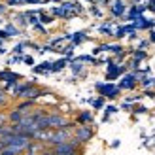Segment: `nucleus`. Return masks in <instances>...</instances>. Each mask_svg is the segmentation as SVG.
Returning <instances> with one entry per match:
<instances>
[{
	"label": "nucleus",
	"mask_w": 155,
	"mask_h": 155,
	"mask_svg": "<svg viewBox=\"0 0 155 155\" xmlns=\"http://www.w3.org/2000/svg\"><path fill=\"white\" fill-rule=\"evenodd\" d=\"M64 66H66V61L61 59V61H57V63H51V68H49V70H51V72H57V70H63Z\"/></svg>",
	"instance_id": "11"
},
{
	"label": "nucleus",
	"mask_w": 155,
	"mask_h": 155,
	"mask_svg": "<svg viewBox=\"0 0 155 155\" xmlns=\"http://www.w3.org/2000/svg\"><path fill=\"white\" fill-rule=\"evenodd\" d=\"M23 61H25L27 64H34V61H32V57H23Z\"/></svg>",
	"instance_id": "27"
},
{
	"label": "nucleus",
	"mask_w": 155,
	"mask_h": 155,
	"mask_svg": "<svg viewBox=\"0 0 155 155\" xmlns=\"http://www.w3.org/2000/svg\"><path fill=\"white\" fill-rule=\"evenodd\" d=\"M6 102H8V95H6L4 89H0V106H4Z\"/></svg>",
	"instance_id": "18"
},
{
	"label": "nucleus",
	"mask_w": 155,
	"mask_h": 155,
	"mask_svg": "<svg viewBox=\"0 0 155 155\" xmlns=\"http://www.w3.org/2000/svg\"><path fill=\"white\" fill-rule=\"evenodd\" d=\"M0 78H6V81L13 85V83L17 81L19 78H21V76H17V74H13V72H0Z\"/></svg>",
	"instance_id": "10"
},
{
	"label": "nucleus",
	"mask_w": 155,
	"mask_h": 155,
	"mask_svg": "<svg viewBox=\"0 0 155 155\" xmlns=\"http://www.w3.org/2000/svg\"><path fill=\"white\" fill-rule=\"evenodd\" d=\"M4 32H6L8 36H17V34H19V30L15 28L13 25H8V27H6V30H4Z\"/></svg>",
	"instance_id": "14"
},
{
	"label": "nucleus",
	"mask_w": 155,
	"mask_h": 155,
	"mask_svg": "<svg viewBox=\"0 0 155 155\" xmlns=\"http://www.w3.org/2000/svg\"><path fill=\"white\" fill-rule=\"evenodd\" d=\"M0 125H8V114L0 112Z\"/></svg>",
	"instance_id": "22"
},
{
	"label": "nucleus",
	"mask_w": 155,
	"mask_h": 155,
	"mask_svg": "<svg viewBox=\"0 0 155 155\" xmlns=\"http://www.w3.org/2000/svg\"><path fill=\"white\" fill-rule=\"evenodd\" d=\"M148 8H150V10H153V12H155V0H151V2H150V6H148Z\"/></svg>",
	"instance_id": "29"
},
{
	"label": "nucleus",
	"mask_w": 155,
	"mask_h": 155,
	"mask_svg": "<svg viewBox=\"0 0 155 155\" xmlns=\"http://www.w3.org/2000/svg\"><path fill=\"white\" fill-rule=\"evenodd\" d=\"M123 12H125V4H123L121 0H115L114 6H112V13L114 15H123Z\"/></svg>",
	"instance_id": "9"
},
{
	"label": "nucleus",
	"mask_w": 155,
	"mask_h": 155,
	"mask_svg": "<svg viewBox=\"0 0 155 155\" xmlns=\"http://www.w3.org/2000/svg\"><path fill=\"white\" fill-rule=\"evenodd\" d=\"M25 45H27V44H19L17 48H15V53H21L23 49H25Z\"/></svg>",
	"instance_id": "26"
},
{
	"label": "nucleus",
	"mask_w": 155,
	"mask_h": 155,
	"mask_svg": "<svg viewBox=\"0 0 155 155\" xmlns=\"http://www.w3.org/2000/svg\"><path fill=\"white\" fill-rule=\"evenodd\" d=\"M51 151L55 153V155H80L81 146L78 144V142H74V140H68V142H63V144L53 146Z\"/></svg>",
	"instance_id": "2"
},
{
	"label": "nucleus",
	"mask_w": 155,
	"mask_h": 155,
	"mask_svg": "<svg viewBox=\"0 0 155 155\" xmlns=\"http://www.w3.org/2000/svg\"><path fill=\"white\" fill-rule=\"evenodd\" d=\"M93 106H95V108H102L104 106V98H97L95 102H93Z\"/></svg>",
	"instance_id": "24"
},
{
	"label": "nucleus",
	"mask_w": 155,
	"mask_h": 155,
	"mask_svg": "<svg viewBox=\"0 0 155 155\" xmlns=\"http://www.w3.org/2000/svg\"><path fill=\"white\" fill-rule=\"evenodd\" d=\"M0 140H2V144L8 146V148H15L19 153H23L30 144H32V140H30L28 136H25V134H17V133H12V134H8V136H2Z\"/></svg>",
	"instance_id": "1"
},
{
	"label": "nucleus",
	"mask_w": 155,
	"mask_h": 155,
	"mask_svg": "<svg viewBox=\"0 0 155 155\" xmlns=\"http://www.w3.org/2000/svg\"><path fill=\"white\" fill-rule=\"evenodd\" d=\"M150 27H153V21H148L142 15L134 19V28H150Z\"/></svg>",
	"instance_id": "8"
},
{
	"label": "nucleus",
	"mask_w": 155,
	"mask_h": 155,
	"mask_svg": "<svg viewBox=\"0 0 155 155\" xmlns=\"http://www.w3.org/2000/svg\"><path fill=\"white\" fill-rule=\"evenodd\" d=\"M4 148V144H2V140H0V150H2Z\"/></svg>",
	"instance_id": "33"
},
{
	"label": "nucleus",
	"mask_w": 155,
	"mask_h": 155,
	"mask_svg": "<svg viewBox=\"0 0 155 155\" xmlns=\"http://www.w3.org/2000/svg\"><path fill=\"white\" fill-rule=\"evenodd\" d=\"M115 112H117V108H115V106H108V108H106V115H104V119H108V115H110V114H115Z\"/></svg>",
	"instance_id": "21"
},
{
	"label": "nucleus",
	"mask_w": 155,
	"mask_h": 155,
	"mask_svg": "<svg viewBox=\"0 0 155 155\" xmlns=\"http://www.w3.org/2000/svg\"><path fill=\"white\" fill-rule=\"evenodd\" d=\"M0 155H21L15 148H8V146H4L2 150H0Z\"/></svg>",
	"instance_id": "13"
},
{
	"label": "nucleus",
	"mask_w": 155,
	"mask_h": 155,
	"mask_svg": "<svg viewBox=\"0 0 155 155\" xmlns=\"http://www.w3.org/2000/svg\"><path fill=\"white\" fill-rule=\"evenodd\" d=\"M4 10H6V8H4V6H0V13H2V12H4Z\"/></svg>",
	"instance_id": "32"
},
{
	"label": "nucleus",
	"mask_w": 155,
	"mask_h": 155,
	"mask_svg": "<svg viewBox=\"0 0 155 155\" xmlns=\"http://www.w3.org/2000/svg\"><path fill=\"white\" fill-rule=\"evenodd\" d=\"M23 117H25V114H23L21 110H17V108H15L13 112H10V114H8V121H10L12 125H13V123H19Z\"/></svg>",
	"instance_id": "7"
},
{
	"label": "nucleus",
	"mask_w": 155,
	"mask_h": 155,
	"mask_svg": "<svg viewBox=\"0 0 155 155\" xmlns=\"http://www.w3.org/2000/svg\"><path fill=\"white\" fill-rule=\"evenodd\" d=\"M78 121H80L81 125H85V123H91V121H93V115H91L89 112H81L80 117H78Z\"/></svg>",
	"instance_id": "12"
},
{
	"label": "nucleus",
	"mask_w": 155,
	"mask_h": 155,
	"mask_svg": "<svg viewBox=\"0 0 155 155\" xmlns=\"http://www.w3.org/2000/svg\"><path fill=\"white\" fill-rule=\"evenodd\" d=\"M97 91L100 93L102 97H110V98H115L119 95V87L117 85H112V83H97Z\"/></svg>",
	"instance_id": "5"
},
{
	"label": "nucleus",
	"mask_w": 155,
	"mask_h": 155,
	"mask_svg": "<svg viewBox=\"0 0 155 155\" xmlns=\"http://www.w3.org/2000/svg\"><path fill=\"white\" fill-rule=\"evenodd\" d=\"M2 51H4V49H2V40H0V53H2Z\"/></svg>",
	"instance_id": "31"
},
{
	"label": "nucleus",
	"mask_w": 155,
	"mask_h": 155,
	"mask_svg": "<svg viewBox=\"0 0 155 155\" xmlns=\"http://www.w3.org/2000/svg\"><path fill=\"white\" fill-rule=\"evenodd\" d=\"M38 15H40V19H38V21H42V23H53V17H51V15H45V13H42V12H38Z\"/></svg>",
	"instance_id": "16"
},
{
	"label": "nucleus",
	"mask_w": 155,
	"mask_h": 155,
	"mask_svg": "<svg viewBox=\"0 0 155 155\" xmlns=\"http://www.w3.org/2000/svg\"><path fill=\"white\" fill-rule=\"evenodd\" d=\"M85 38H87V36H85L83 32H76V34H74V38H72V40H74V45H76V44H80V42H83Z\"/></svg>",
	"instance_id": "15"
},
{
	"label": "nucleus",
	"mask_w": 155,
	"mask_h": 155,
	"mask_svg": "<svg viewBox=\"0 0 155 155\" xmlns=\"http://www.w3.org/2000/svg\"><path fill=\"white\" fill-rule=\"evenodd\" d=\"M136 80H138L136 74H127L125 78H123V81L119 83V89H133L136 85Z\"/></svg>",
	"instance_id": "6"
},
{
	"label": "nucleus",
	"mask_w": 155,
	"mask_h": 155,
	"mask_svg": "<svg viewBox=\"0 0 155 155\" xmlns=\"http://www.w3.org/2000/svg\"><path fill=\"white\" fill-rule=\"evenodd\" d=\"M53 155H55V153H53Z\"/></svg>",
	"instance_id": "34"
},
{
	"label": "nucleus",
	"mask_w": 155,
	"mask_h": 155,
	"mask_svg": "<svg viewBox=\"0 0 155 155\" xmlns=\"http://www.w3.org/2000/svg\"><path fill=\"white\" fill-rule=\"evenodd\" d=\"M144 57H146V51H144V49L134 51V61H140V59H144Z\"/></svg>",
	"instance_id": "19"
},
{
	"label": "nucleus",
	"mask_w": 155,
	"mask_h": 155,
	"mask_svg": "<svg viewBox=\"0 0 155 155\" xmlns=\"http://www.w3.org/2000/svg\"><path fill=\"white\" fill-rule=\"evenodd\" d=\"M70 66H72V70H74V74H80V72H81V68H83V66H81L80 63H78V61H76V63H72Z\"/></svg>",
	"instance_id": "20"
},
{
	"label": "nucleus",
	"mask_w": 155,
	"mask_h": 155,
	"mask_svg": "<svg viewBox=\"0 0 155 155\" xmlns=\"http://www.w3.org/2000/svg\"><path fill=\"white\" fill-rule=\"evenodd\" d=\"M91 138H93V129H91L89 125H80V127H76L72 140L78 142L80 146H83V144H87Z\"/></svg>",
	"instance_id": "4"
},
{
	"label": "nucleus",
	"mask_w": 155,
	"mask_h": 155,
	"mask_svg": "<svg viewBox=\"0 0 155 155\" xmlns=\"http://www.w3.org/2000/svg\"><path fill=\"white\" fill-rule=\"evenodd\" d=\"M19 4H25V0H8V6H19Z\"/></svg>",
	"instance_id": "25"
},
{
	"label": "nucleus",
	"mask_w": 155,
	"mask_h": 155,
	"mask_svg": "<svg viewBox=\"0 0 155 155\" xmlns=\"http://www.w3.org/2000/svg\"><path fill=\"white\" fill-rule=\"evenodd\" d=\"M125 32H127L125 27H121V28H117V32H115L114 36H115V38H123V36H125Z\"/></svg>",
	"instance_id": "23"
},
{
	"label": "nucleus",
	"mask_w": 155,
	"mask_h": 155,
	"mask_svg": "<svg viewBox=\"0 0 155 155\" xmlns=\"http://www.w3.org/2000/svg\"><path fill=\"white\" fill-rule=\"evenodd\" d=\"M140 83L148 87V85H153V83H155V78H142V80H140Z\"/></svg>",
	"instance_id": "17"
},
{
	"label": "nucleus",
	"mask_w": 155,
	"mask_h": 155,
	"mask_svg": "<svg viewBox=\"0 0 155 155\" xmlns=\"http://www.w3.org/2000/svg\"><path fill=\"white\" fill-rule=\"evenodd\" d=\"M25 2H27V4H36L38 0H25Z\"/></svg>",
	"instance_id": "30"
},
{
	"label": "nucleus",
	"mask_w": 155,
	"mask_h": 155,
	"mask_svg": "<svg viewBox=\"0 0 155 155\" xmlns=\"http://www.w3.org/2000/svg\"><path fill=\"white\" fill-rule=\"evenodd\" d=\"M72 136L74 133L70 129H57V130H53L51 133V140H49V148H53V146H57V144H63V142H68V140H72Z\"/></svg>",
	"instance_id": "3"
},
{
	"label": "nucleus",
	"mask_w": 155,
	"mask_h": 155,
	"mask_svg": "<svg viewBox=\"0 0 155 155\" xmlns=\"http://www.w3.org/2000/svg\"><path fill=\"white\" fill-rule=\"evenodd\" d=\"M150 42H155V30H151V32H150Z\"/></svg>",
	"instance_id": "28"
}]
</instances>
